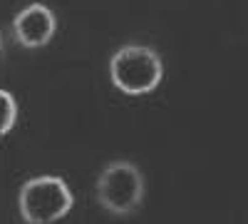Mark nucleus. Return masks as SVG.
<instances>
[{"label":"nucleus","mask_w":248,"mask_h":224,"mask_svg":"<svg viewBox=\"0 0 248 224\" xmlns=\"http://www.w3.org/2000/svg\"><path fill=\"white\" fill-rule=\"evenodd\" d=\"M109 80L129 97L149 95L164 80V63L147 45H124L109 60Z\"/></svg>","instance_id":"1"},{"label":"nucleus","mask_w":248,"mask_h":224,"mask_svg":"<svg viewBox=\"0 0 248 224\" xmlns=\"http://www.w3.org/2000/svg\"><path fill=\"white\" fill-rule=\"evenodd\" d=\"M75 207L70 185L57 174L28 179L17 194V209L28 224H52L67 217Z\"/></svg>","instance_id":"2"},{"label":"nucleus","mask_w":248,"mask_h":224,"mask_svg":"<svg viewBox=\"0 0 248 224\" xmlns=\"http://www.w3.org/2000/svg\"><path fill=\"white\" fill-rule=\"evenodd\" d=\"M97 199L109 214L127 217L144 202V174L127 159H114L97 177Z\"/></svg>","instance_id":"3"},{"label":"nucleus","mask_w":248,"mask_h":224,"mask_svg":"<svg viewBox=\"0 0 248 224\" xmlns=\"http://www.w3.org/2000/svg\"><path fill=\"white\" fill-rule=\"evenodd\" d=\"M57 30V20L55 13L43 5V3H30L28 8H23L15 20H13V33L15 40L25 48H43L47 45L52 35Z\"/></svg>","instance_id":"4"},{"label":"nucleus","mask_w":248,"mask_h":224,"mask_svg":"<svg viewBox=\"0 0 248 224\" xmlns=\"http://www.w3.org/2000/svg\"><path fill=\"white\" fill-rule=\"evenodd\" d=\"M17 103L8 90H0V135H8L17 122Z\"/></svg>","instance_id":"5"}]
</instances>
